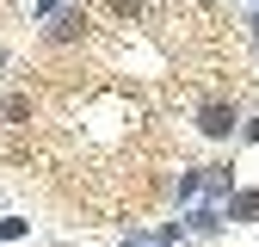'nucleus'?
Returning a JSON list of instances; mask_svg holds the SVG:
<instances>
[{"label": "nucleus", "mask_w": 259, "mask_h": 247, "mask_svg": "<svg viewBox=\"0 0 259 247\" xmlns=\"http://www.w3.org/2000/svg\"><path fill=\"white\" fill-rule=\"evenodd\" d=\"M229 124H235L229 111H204V130H210V136H222V130H229Z\"/></svg>", "instance_id": "obj_1"}]
</instances>
